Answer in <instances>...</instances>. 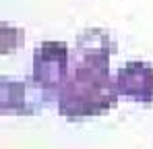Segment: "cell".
I'll list each match as a JSON object with an SVG mask.
<instances>
[{
    "mask_svg": "<svg viewBox=\"0 0 153 149\" xmlns=\"http://www.w3.org/2000/svg\"><path fill=\"white\" fill-rule=\"evenodd\" d=\"M116 79L110 77V62L71 60V73L58 93V114L79 120L100 116L118 104Z\"/></svg>",
    "mask_w": 153,
    "mask_h": 149,
    "instance_id": "6da1fadb",
    "label": "cell"
},
{
    "mask_svg": "<svg viewBox=\"0 0 153 149\" xmlns=\"http://www.w3.org/2000/svg\"><path fill=\"white\" fill-rule=\"evenodd\" d=\"M71 73L68 46L64 42H44L33 52V73L31 79L48 93L50 99H58L62 85Z\"/></svg>",
    "mask_w": 153,
    "mask_h": 149,
    "instance_id": "7a4b0ae2",
    "label": "cell"
},
{
    "mask_svg": "<svg viewBox=\"0 0 153 149\" xmlns=\"http://www.w3.org/2000/svg\"><path fill=\"white\" fill-rule=\"evenodd\" d=\"M48 93L31 79L17 81L2 77L0 81V110L2 114H35L39 104L48 101Z\"/></svg>",
    "mask_w": 153,
    "mask_h": 149,
    "instance_id": "3957f363",
    "label": "cell"
},
{
    "mask_svg": "<svg viewBox=\"0 0 153 149\" xmlns=\"http://www.w3.org/2000/svg\"><path fill=\"white\" fill-rule=\"evenodd\" d=\"M118 93L130 101L153 104V66L143 60H132L116 73Z\"/></svg>",
    "mask_w": 153,
    "mask_h": 149,
    "instance_id": "277c9868",
    "label": "cell"
},
{
    "mask_svg": "<svg viewBox=\"0 0 153 149\" xmlns=\"http://www.w3.org/2000/svg\"><path fill=\"white\" fill-rule=\"evenodd\" d=\"M116 42L102 29H87L76 37L75 54L76 60H95V62H110V56L116 54Z\"/></svg>",
    "mask_w": 153,
    "mask_h": 149,
    "instance_id": "5b68a950",
    "label": "cell"
},
{
    "mask_svg": "<svg viewBox=\"0 0 153 149\" xmlns=\"http://www.w3.org/2000/svg\"><path fill=\"white\" fill-rule=\"evenodd\" d=\"M25 39V31L21 27H15V25L2 23L0 25V52L2 54H10L19 48Z\"/></svg>",
    "mask_w": 153,
    "mask_h": 149,
    "instance_id": "8992f818",
    "label": "cell"
}]
</instances>
